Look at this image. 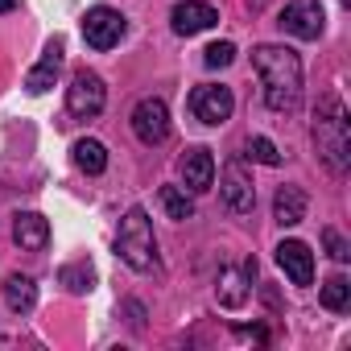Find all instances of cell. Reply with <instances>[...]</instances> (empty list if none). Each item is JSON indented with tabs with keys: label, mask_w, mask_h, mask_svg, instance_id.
Wrapping results in <instances>:
<instances>
[{
	"label": "cell",
	"mask_w": 351,
	"mask_h": 351,
	"mask_svg": "<svg viewBox=\"0 0 351 351\" xmlns=\"http://www.w3.org/2000/svg\"><path fill=\"white\" fill-rule=\"evenodd\" d=\"M285 34H293V38H302V42H314L318 34H322V25H326V13H322V5L318 0H289V5L281 9V21H277Z\"/></svg>",
	"instance_id": "52a82bcc"
},
{
	"label": "cell",
	"mask_w": 351,
	"mask_h": 351,
	"mask_svg": "<svg viewBox=\"0 0 351 351\" xmlns=\"http://www.w3.org/2000/svg\"><path fill=\"white\" fill-rule=\"evenodd\" d=\"M252 277H256V261H244L240 269H223V273H219V285H215L219 306L240 310V306L248 302V281H252Z\"/></svg>",
	"instance_id": "4fadbf2b"
},
{
	"label": "cell",
	"mask_w": 351,
	"mask_h": 351,
	"mask_svg": "<svg viewBox=\"0 0 351 351\" xmlns=\"http://www.w3.org/2000/svg\"><path fill=\"white\" fill-rule=\"evenodd\" d=\"M58 71H62V42H50V50L42 54V62L25 75V91H34V95L50 91L54 79H58Z\"/></svg>",
	"instance_id": "9a60e30c"
},
{
	"label": "cell",
	"mask_w": 351,
	"mask_h": 351,
	"mask_svg": "<svg viewBox=\"0 0 351 351\" xmlns=\"http://www.w3.org/2000/svg\"><path fill=\"white\" fill-rule=\"evenodd\" d=\"M314 145L318 157L326 161L330 173H347L351 161V120L339 95H322V104L314 108Z\"/></svg>",
	"instance_id": "7a4b0ae2"
},
{
	"label": "cell",
	"mask_w": 351,
	"mask_h": 351,
	"mask_svg": "<svg viewBox=\"0 0 351 351\" xmlns=\"http://www.w3.org/2000/svg\"><path fill=\"white\" fill-rule=\"evenodd\" d=\"M116 252L128 269L136 273H149L157 265V240H153V223H149V211L145 207H132L124 219H120V236H116Z\"/></svg>",
	"instance_id": "3957f363"
},
{
	"label": "cell",
	"mask_w": 351,
	"mask_h": 351,
	"mask_svg": "<svg viewBox=\"0 0 351 351\" xmlns=\"http://www.w3.org/2000/svg\"><path fill=\"white\" fill-rule=\"evenodd\" d=\"M132 132L145 145H161L169 136V108H165V99H157V95L141 99L132 108Z\"/></svg>",
	"instance_id": "9c48e42d"
},
{
	"label": "cell",
	"mask_w": 351,
	"mask_h": 351,
	"mask_svg": "<svg viewBox=\"0 0 351 351\" xmlns=\"http://www.w3.org/2000/svg\"><path fill=\"white\" fill-rule=\"evenodd\" d=\"M215 21H219V13L211 5H203V0H182V5H173V13H169V25L178 38H195V34L211 29Z\"/></svg>",
	"instance_id": "8fae6325"
},
{
	"label": "cell",
	"mask_w": 351,
	"mask_h": 351,
	"mask_svg": "<svg viewBox=\"0 0 351 351\" xmlns=\"http://www.w3.org/2000/svg\"><path fill=\"white\" fill-rule=\"evenodd\" d=\"M232 108H236V95H232V87H223V83H203V87H195L191 91V112H195V120H203V124H223L228 116H232Z\"/></svg>",
	"instance_id": "8992f818"
},
{
	"label": "cell",
	"mask_w": 351,
	"mask_h": 351,
	"mask_svg": "<svg viewBox=\"0 0 351 351\" xmlns=\"http://www.w3.org/2000/svg\"><path fill=\"white\" fill-rule=\"evenodd\" d=\"M277 265L285 269V277L293 285H310L314 281V252L302 240H281L277 244Z\"/></svg>",
	"instance_id": "7c38bea8"
},
{
	"label": "cell",
	"mask_w": 351,
	"mask_h": 351,
	"mask_svg": "<svg viewBox=\"0 0 351 351\" xmlns=\"http://www.w3.org/2000/svg\"><path fill=\"white\" fill-rule=\"evenodd\" d=\"M13 240H17L25 252H42V248L50 244V223H46V215H38V211L17 215V223H13Z\"/></svg>",
	"instance_id": "5bb4252c"
},
{
	"label": "cell",
	"mask_w": 351,
	"mask_h": 351,
	"mask_svg": "<svg viewBox=\"0 0 351 351\" xmlns=\"http://www.w3.org/2000/svg\"><path fill=\"white\" fill-rule=\"evenodd\" d=\"M75 165L87 169V173H104V169H108V149H104L99 141L83 136V141H75Z\"/></svg>",
	"instance_id": "ac0fdd59"
},
{
	"label": "cell",
	"mask_w": 351,
	"mask_h": 351,
	"mask_svg": "<svg viewBox=\"0 0 351 351\" xmlns=\"http://www.w3.org/2000/svg\"><path fill=\"white\" fill-rule=\"evenodd\" d=\"M157 203H161V211L169 219H191L195 215V203H191V195L182 186H161L157 191Z\"/></svg>",
	"instance_id": "d6986e66"
},
{
	"label": "cell",
	"mask_w": 351,
	"mask_h": 351,
	"mask_svg": "<svg viewBox=\"0 0 351 351\" xmlns=\"http://www.w3.org/2000/svg\"><path fill=\"white\" fill-rule=\"evenodd\" d=\"M232 58H236V46H232V42H215V46H207V50H203V62H207L211 71L232 66Z\"/></svg>",
	"instance_id": "603a6c76"
},
{
	"label": "cell",
	"mask_w": 351,
	"mask_h": 351,
	"mask_svg": "<svg viewBox=\"0 0 351 351\" xmlns=\"http://www.w3.org/2000/svg\"><path fill=\"white\" fill-rule=\"evenodd\" d=\"M58 277H62V285H66L71 293H87V289H91V281H95V269H91L87 261H79V265H66Z\"/></svg>",
	"instance_id": "44dd1931"
},
{
	"label": "cell",
	"mask_w": 351,
	"mask_h": 351,
	"mask_svg": "<svg viewBox=\"0 0 351 351\" xmlns=\"http://www.w3.org/2000/svg\"><path fill=\"white\" fill-rule=\"evenodd\" d=\"M124 17L116 13V9H108V5H95L87 17H83V38H87V46L91 50H112L120 38H124Z\"/></svg>",
	"instance_id": "ba28073f"
},
{
	"label": "cell",
	"mask_w": 351,
	"mask_h": 351,
	"mask_svg": "<svg viewBox=\"0 0 351 351\" xmlns=\"http://www.w3.org/2000/svg\"><path fill=\"white\" fill-rule=\"evenodd\" d=\"M219 195H223V203H228L236 215H248V211L256 207V186H252V173L244 169V161H240V157H232V161L223 165Z\"/></svg>",
	"instance_id": "5b68a950"
},
{
	"label": "cell",
	"mask_w": 351,
	"mask_h": 351,
	"mask_svg": "<svg viewBox=\"0 0 351 351\" xmlns=\"http://www.w3.org/2000/svg\"><path fill=\"white\" fill-rule=\"evenodd\" d=\"M104 104H108L104 79H99L95 71H79V75L71 79V87H66V108H71V116L91 120V116L104 112Z\"/></svg>",
	"instance_id": "277c9868"
},
{
	"label": "cell",
	"mask_w": 351,
	"mask_h": 351,
	"mask_svg": "<svg viewBox=\"0 0 351 351\" xmlns=\"http://www.w3.org/2000/svg\"><path fill=\"white\" fill-rule=\"evenodd\" d=\"M178 173H182V182H186L191 195L211 191V186H215V157H211V149H203V145L186 149L182 161H178Z\"/></svg>",
	"instance_id": "30bf717a"
},
{
	"label": "cell",
	"mask_w": 351,
	"mask_h": 351,
	"mask_svg": "<svg viewBox=\"0 0 351 351\" xmlns=\"http://www.w3.org/2000/svg\"><path fill=\"white\" fill-rule=\"evenodd\" d=\"M5 302H9V310L29 314V310H34V302H38V285H34V277L9 273V277H5Z\"/></svg>",
	"instance_id": "e0dca14e"
},
{
	"label": "cell",
	"mask_w": 351,
	"mask_h": 351,
	"mask_svg": "<svg viewBox=\"0 0 351 351\" xmlns=\"http://www.w3.org/2000/svg\"><path fill=\"white\" fill-rule=\"evenodd\" d=\"M252 66L261 75L265 87V104L273 112H293L302 104V58L289 46H256L252 50Z\"/></svg>",
	"instance_id": "6da1fadb"
},
{
	"label": "cell",
	"mask_w": 351,
	"mask_h": 351,
	"mask_svg": "<svg viewBox=\"0 0 351 351\" xmlns=\"http://www.w3.org/2000/svg\"><path fill=\"white\" fill-rule=\"evenodd\" d=\"M322 306L326 310H347L351 306V281L343 273H335V277L322 281Z\"/></svg>",
	"instance_id": "ffe728a7"
},
{
	"label": "cell",
	"mask_w": 351,
	"mask_h": 351,
	"mask_svg": "<svg viewBox=\"0 0 351 351\" xmlns=\"http://www.w3.org/2000/svg\"><path fill=\"white\" fill-rule=\"evenodd\" d=\"M322 244H326L330 261H339V265H347V261H351V244H347L335 228H322Z\"/></svg>",
	"instance_id": "cb8c5ba5"
},
{
	"label": "cell",
	"mask_w": 351,
	"mask_h": 351,
	"mask_svg": "<svg viewBox=\"0 0 351 351\" xmlns=\"http://www.w3.org/2000/svg\"><path fill=\"white\" fill-rule=\"evenodd\" d=\"M273 219H277L281 228H298V223L306 219V195H302L298 186H281L277 199H273Z\"/></svg>",
	"instance_id": "2e32d148"
},
{
	"label": "cell",
	"mask_w": 351,
	"mask_h": 351,
	"mask_svg": "<svg viewBox=\"0 0 351 351\" xmlns=\"http://www.w3.org/2000/svg\"><path fill=\"white\" fill-rule=\"evenodd\" d=\"M248 157L261 161V165H281V153H277V145L269 136H252L248 141Z\"/></svg>",
	"instance_id": "7402d4cb"
},
{
	"label": "cell",
	"mask_w": 351,
	"mask_h": 351,
	"mask_svg": "<svg viewBox=\"0 0 351 351\" xmlns=\"http://www.w3.org/2000/svg\"><path fill=\"white\" fill-rule=\"evenodd\" d=\"M343 5H351V0H343Z\"/></svg>",
	"instance_id": "484cf974"
},
{
	"label": "cell",
	"mask_w": 351,
	"mask_h": 351,
	"mask_svg": "<svg viewBox=\"0 0 351 351\" xmlns=\"http://www.w3.org/2000/svg\"><path fill=\"white\" fill-rule=\"evenodd\" d=\"M13 5H17V0H0V13H9Z\"/></svg>",
	"instance_id": "d4e9b609"
}]
</instances>
